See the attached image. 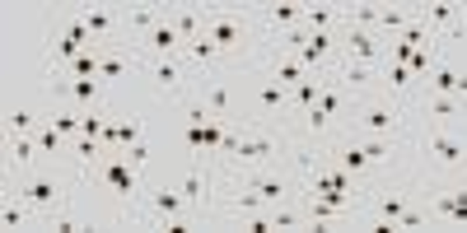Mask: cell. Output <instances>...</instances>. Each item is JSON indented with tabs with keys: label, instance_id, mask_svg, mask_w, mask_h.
I'll list each match as a JSON object with an SVG mask.
<instances>
[{
	"label": "cell",
	"instance_id": "1",
	"mask_svg": "<svg viewBox=\"0 0 467 233\" xmlns=\"http://www.w3.org/2000/svg\"><path fill=\"white\" fill-rule=\"evenodd\" d=\"M407 103L402 98H393L383 85L374 89V94H365V98H356V107H350V136H402L407 131Z\"/></svg>",
	"mask_w": 467,
	"mask_h": 233
},
{
	"label": "cell",
	"instance_id": "2",
	"mask_svg": "<svg viewBox=\"0 0 467 233\" xmlns=\"http://www.w3.org/2000/svg\"><path fill=\"white\" fill-rule=\"evenodd\" d=\"M85 177H94L117 206H140V201H145V168L131 164L122 149H103V159H99Z\"/></svg>",
	"mask_w": 467,
	"mask_h": 233
},
{
	"label": "cell",
	"instance_id": "3",
	"mask_svg": "<svg viewBox=\"0 0 467 233\" xmlns=\"http://www.w3.org/2000/svg\"><path fill=\"white\" fill-rule=\"evenodd\" d=\"M257 15L234 10V5H206V37L224 52V56H244L257 37Z\"/></svg>",
	"mask_w": 467,
	"mask_h": 233
},
{
	"label": "cell",
	"instance_id": "4",
	"mask_svg": "<svg viewBox=\"0 0 467 233\" xmlns=\"http://www.w3.org/2000/svg\"><path fill=\"white\" fill-rule=\"evenodd\" d=\"M15 197L37 215V224H47V219L70 201V191H66V182H61L57 173H47V168H24V173H15Z\"/></svg>",
	"mask_w": 467,
	"mask_h": 233
},
{
	"label": "cell",
	"instance_id": "5",
	"mask_svg": "<svg viewBox=\"0 0 467 233\" xmlns=\"http://www.w3.org/2000/svg\"><path fill=\"white\" fill-rule=\"evenodd\" d=\"M416 154L431 173H467V131L462 127H431L416 140Z\"/></svg>",
	"mask_w": 467,
	"mask_h": 233
},
{
	"label": "cell",
	"instance_id": "6",
	"mask_svg": "<svg viewBox=\"0 0 467 233\" xmlns=\"http://www.w3.org/2000/svg\"><path fill=\"white\" fill-rule=\"evenodd\" d=\"M281 149H285V136H281L276 127H253V122H248V127L239 131V140H234L224 168H234V173H244V168H266V164H276Z\"/></svg>",
	"mask_w": 467,
	"mask_h": 233
},
{
	"label": "cell",
	"instance_id": "7",
	"mask_svg": "<svg viewBox=\"0 0 467 233\" xmlns=\"http://www.w3.org/2000/svg\"><path fill=\"white\" fill-rule=\"evenodd\" d=\"M145 219L169 228V233H187L192 228V206H187V197L178 191V182H164V187L145 191Z\"/></svg>",
	"mask_w": 467,
	"mask_h": 233
},
{
	"label": "cell",
	"instance_id": "8",
	"mask_svg": "<svg viewBox=\"0 0 467 233\" xmlns=\"http://www.w3.org/2000/svg\"><path fill=\"white\" fill-rule=\"evenodd\" d=\"M192 98H202L206 103V112L215 116V122H248V107H244V98L234 94V85L224 80V75L215 70V75H202L197 80V89H192Z\"/></svg>",
	"mask_w": 467,
	"mask_h": 233
},
{
	"label": "cell",
	"instance_id": "9",
	"mask_svg": "<svg viewBox=\"0 0 467 233\" xmlns=\"http://www.w3.org/2000/svg\"><path fill=\"white\" fill-rule=\"evenodd\" d=\"M215 182H220V173H215V164H206V154L187 159V168L178 173V191L187 197L192 215H206V206L215 201Z\"/></svg>",
	"mask_w": 467,
	"mask_h": 233
},
{
	"label": "cell",
	"instance_id": "10",
	"mask_svg": "<svg viewBox=\"0 0 467 233\" xmlns=\"http://www.w3.org/2000/svg\"><path fill=\"white\" fill-rule=\"evenodd\" d=\"M341 61H356V66H374L383 70L393 61V47H388L383 33H369V28H341Z\"/></svg>",
	"mask_w": 467,
	"mask_h": 233
},
{
	"label": "cell",
	"instance_id": "11",
	"mask_svg": "<svg viewBox=\"0 0 467 233\" xmlns=\"http://www.w3.org/2000/svg\"><path fill=\"white\" fill-rule=\"evenodd\" d=\"M290 112H295V98L281 80L266 75V80L253 85V94H248V122L253 127H271V116H290Z\"/></svg>",
	"mask_w": 467,
	"mask_h": 233
},
{
	"label": "cell",
	"instance_id": "12",
	"mask_svg": "<svg viewBox=\"0 0 467 233\" xmlns=\"http://www.w3.org/2000/svg\"><path fill=\"white\" fill-rule=\"evenodd\" d=\"M234 182H244V187H253L257 197L266 201V206H281V201H290V197H299L295 191V177L290 173H281V164H266V168H244Z\"/></svg>",
	"mask_w": 467,
	"mask_h": 233
},
{
	"label": "cell",
	"instance_id": "13",
	"mask_svg": "<svg viewBox=\"0 0 467 233\" xmlns=\"http://www.w3.org/2000/svg\"><path fill=\"white\" fill-rule=\"evenodd\" d=\"M145 70H150V80L160 94H173V98L192 94V66L182 56H154V61H145Z\"/></svg>",
	"mask_w": 467,
	"mask_h": 233
},
{
	"label": "cell",
	"instance_id": "14",
	"mask_svg": "<svg viewBox=\"0 0 467 233\" xmlns=\"http://www.w3.org/2000/svg\"><path fill=\"white\" fill-rule=\"evenodd\" d=\"M136 66H145L140 52H131L127 43H108L103 56H99V80H103V85H117V80H127Z\"/></svg>",
	"mask_w": 467,
	"mask_h": 233
},
{
	"label": "cell",
	"instance_id": "15",
	"mask_svg": "<svg viewBox=\"0 0 467 233\" xmlns=\"http://www.w3.org/2000/svg\"><path fill=\"white\" fill-rule=\"evenodd\" d=\"M420 89H425V94H444V98H462V103H467V70H462V66H449V61L440 56L435 70L420 80Z\"/></svg>",
	"mask_w": 467,
	"mask_h": 233
},
{
	"label": "cell",
	"instance_id": "16",
	"mask_svg": "<svg viewBox=\"0 0 467 233\" xmlns=\"http://www.w3.org/2000/svg\"><path fill=\"white\" fill-rule=\"evenodd\" d=\"M266 75H271V80H281L285 89H295V85H304L308 80V75H318V70H308L295 52H285V47H271L266 52Z\"/></svg>",
	"mask_w": 467,
	"mask_h": 233
},
{
	"label": "cell",
	"instance_id": "17",
	"mask_svg": "<svg viewBox=\"0 0 467 233\" xmlns=\"http://www.w3.org/2000/svg\"><path fill=\"white\" fill-rule=\"evenodd\" d=\"M431 215H435L440 224L467 228V182L453 187V191H444V197H435V201H431Z\"/></svg>",
	"mask_w": 467,
	"mask_h": 233
},
{
	"label": "cell",
	"instance_id": "18",
	"mask_svg": "<svg viewBox=\"0 0 467 233\" xmlns=\"http://www.w3.org/2000/svg\"><path fill=\"white\" fill-rule=\"evenodd\" d=\"M182 61H187L192 70H202V75H215V70L224 66V52L202 33V37H192V43L182 47Z\"/></svg>",
	"mask_w": 467,
	"mask_h": 233
},
{
	"label": "cell",
	"instance_id": "19",
	"mask_svg": "<svg viewBox=\"0 0 467 233\" xmlns=\"http://www.w3.org/2000/svg\"><path fill=\"white\" fill-rule=\"evenodd\" d=\"M420 24L431 28L435 37H444V43H449V33L458 28V5H453V0H435V5H420Z\"/></svg>",
	"mask_w": 467,
	"mask_h": 233
},
{
	"label": "cell",
	"instance_id": "20",
	"mask_svg": "<svg viewBox=\"0 0 467 233\" xmlns=\"http://www.w3.org/2000/svg\"><path fill=\"white\" fill-rule=\"evenodd\" d=\"M37 159H43V149H37V136H10V149H5V168H10V177L24 173V168H33Z\"/></svg>",
	"mask_w": 467,
	"mask_h": 233
},
{
	"label": "cell",
	"instance_id": "21",
	"mask_svg": "<svg viewBox=\"0 0 467 233\" xmlns=\"http://www.w3.org/2000/svg\"><path fill=\"white\" fill-rule=\"evenodd\" d=\"M164 19H169V10H160V5H136V10H122V28H127V37H131V33H136V37H150Z\"/></svg>",
	"mask_w": 467,
	"mask_h": 233
},
{
	"label": "cell",
	"instance_id": "22",
	"mask_svg": "<svg viewBox=\"0 0 467 233\" xmlns=\"http://www.w3.org/2000/svg\"><path fill=\"white\" fill-rule=\"evenodd\" d=\"M346 15L341 5H304V33H341Z\"/></svg>",
	"mask_w": 467,
	"mask_h": 233
},
{
	"label": "cell",
	"instance_id": "23",
	"mask_svg": "<svg viewBox=\"0 0 467 233\" xmlns=\"http://www.w3.org/2000/svg\"><path fill=\"white\" fill-rule=\"evenodd\" d=\"M173 28L182 33V43H192V37L206 33V5H182V10H169Z\"/></svg>",
	"mask_w": 467,
	"mask_h": 233
},
{
	"label": "cell",
	"instance_id": "24",
	"mask_svg": "<svg viewBox=\"0 0 467 233\" xmlns=\"http://www.w3.org/2000/svg\"><path fill=\"white\" fill-rule=\"evenodd\" d=\"M43 122H47V116H37V112H33V107H24V103L5 112V131H10V136H33Z\"/></svg>",
	"mask_w": 467,
	"mask_h": 233
},
{
	"label": "cell",
	"instance_id": "25",
	"mask_svg": "<svg viewBox=\"0 0 467 233\" xmlns=\"http://www.w3.org/2000/svg\"><path fill=\"white\" fill-rule=\"evenodd\" d=\"M323 85H327V75H308L304 85H295L290 89V98H295V112H308L318 103V94H323Z\"/></svg>",
	"mask_w": 467,
	"mask_h": 233
},
{
	"label": "cell",
	"instance_id": "26",
	"mask_svg": "<svg viewBox=\"0 0 467 233\" xmlns=\"http://www.w3.org/2000/svg\"><path fill=\"white\" fill-rule=\"evenodd\" d=\"M379 10L383 5H341V15H346V28H369V33H379Z\"/></svg>",
	"mask_w": 467,
	"mask_h": 233
},
{
	"label": "cell",
	"instance_id": "27",
	"mask_svg": "<svg viewBox=\"0 0 467 233\" xmlns=\"http://www.w3.org/2000/svg\"><path fill=\"white\" fill-rule=\"evenodd\" d=\"M33 219H37V215H33V210H28V206H24L19 197H15V191H10V201H5V210H0V224H5L10 233H19V228H28Z\"/></svg>",
	"mask_w": 467,
	"mask_h": 233
},
{
	"label": "cell",
	"instance_id": "28",
	"mask_svg": "<svg viewBox=\"0 0 467 233\" xmlns=\"http://www.w3.org/2000/svg\"><path fill=\"white\" fill-rule=\"evenodd\" d=\"M145 140V122L140 116H127V122H117V149H131Z\"/></svg>",
	"mask_w": 467,
	"mask_h": 233
},
{
	"label": "cell",
	"instance_id": "29",
	"mask_svg": "<svg viewBox=\"0 0 467 233\" xmlns=\"http://www.w3.org/2000/svg\"><path fill=\"white\" fill-rule=\"evenodd\" d=\"M47 228H57V233H75V228H85V219L75 215V210H66V206H61V210L47 219Z\"/></svg>",
	"mask_w": 467,
	"mask_h": 233
},
{
	"label": "cell",
	"instance_id": "30",
	"mask_svg": "<svg viewBox=\"0 0 467 233\" xmlns=\"http://www.w3.org/2000/svg\"><path fill=\"white\" fill-rule=\"evenodd\" d=\"M122 154H127L131 164H140V168L150 164V145H145V140H140V145H131V149H122Z\"/></svg>",
	"mask_w": 467,
	"mask_h": 233
},
{
	"label": "cell",
	"instance_id": "31",
	"mask_svg": "<svg viewBox=\"0 0 467 233\" xmlns=\"http://www.w3.org/2000/svg\"><path fill=\"white\" fill-rule=\"evenodd\" d=\"M458 37H467V5H458V28L449 33V43H458Z\"/></svg>",
	"mask_w": 467,
	"mask_h": 233
}]
</instances>
